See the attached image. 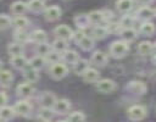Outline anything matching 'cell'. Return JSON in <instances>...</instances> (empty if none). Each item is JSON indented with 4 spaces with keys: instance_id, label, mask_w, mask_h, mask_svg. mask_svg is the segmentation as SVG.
<instances>
[{
    "instance_id": "1",
    "label": "cell",
    "mask_w": 156,
    "mask_h": 122,
    "mask_svg": "<svg viewBox=\"0 0 156 122\" xmlns=\"http://www.w3.org/2000/svg\"><path fill=\"white\" fill-rule=\"evenodd\" d=\"M129 52V43L124 40H116L110 45V54L115 59H122Z\"/></svg>"
},
{
    "instance_id": "2",
    "label": "cell",
    "mask_w": 156,
    "mask_h": 122,
    "mask_svg": "<svg viewBox=\"0 0 156 122\" xmlns=\"http://www.w3.org/2000/svg\"><path fill=\"white\" fill-rule=\"evenodd\" d=\"M67 73H68V68L65 62H57V63L50 65L49 74L51 76V78L58 81V79H62L63 77H66Z\"/></svg>"
},
{
    "instance_id": "3",
    "label": "cell",
    "mask_w": 156,
    "mask_h": 122,
    "mask_svg": "<svg viewBox=\"0 0 156 122\" xmlns=\"http://www.w3.org/2000/svg\"><path fill=\"white\" fill-rule=\"evenodd\" d=\"M127 116L130 121H141L146 117V109L141 105H133L128 109Z\"/></svg>"
},
{
    "instance_id": "4",
    "label": "cell",
    "mask_w": 156,
    "mask_h": 122,
    "mask_svg": "<svg viewBox=\"0 0 156 122\" xmlns=\"http://www.w3.org/2000/svg\"><path fill=\"white\" fill-rule=\"evenodd\" d=\"M116 88H117L116 82L112 81V79H108V78L99 79L96 82V89H98V92L104 93V94H110V93L115 92Z\"/></svg>"
},
{
    "instance_id": "5",
    "label": "cell",
    "mask_w": 156,
    "mask_h": 122,
    "mask_svg": "<svg viewBox=\"0 0 156 122\" xmlns=\"http://www.w3.org/2000/svg\"><path fill=\"white\" fill-rule=\"evenodd\" d=\"M54 34L57 39L69 40L73 37V30L71 29V27H68L66 24H60V26L54 28Z\"/></svg>"
},
{
    "instance_id": "6",
    "label": "cell",
    "mask_w": 156,
    "mask_h": 122,
    "mask_svg": "<svg viewBox=\"0 0 156 122\" xmlns=\"http://www.w3.org/2000/svg\"><path fill=\"white\" fill-rule=\"evenodd\" d=\"M13 110H15L16 115L22 116V117H27L32 112V105L27 100H20L13 105Z\"/></svg>"
},
{
    "instance_id": "7",
    "label": "cell",
    "mask_w": 156,
    "mask_h": 122,
    "mask_svg": "<svg viewBox=\"0 0 156 122\" xmlns=\"http://www.w3.org/2000/svg\"><path fill=\"white\" fill-rule=\"evenodd\" d=\"M107 61H108L107 55H106L104 51H101V50L94 51V52L91 54V56H90V62H91L93 65L98 66V67H104V66H106Z\"/></svg>"
},
{
    "instance_id": "8",
    "label": "cell",
    "mask_w": 156,
    "mask_h": 122,
    "mask_svg": "<svg viewBox=\"0 0 156 122\" xmlns=\"http://www.w3.org/2000/svg\"><path fill=\"white\" fill-rule=\"evenodd\" d=\"M154 16H155L154 10L150 9L149 6H140V7L136 10V12H135V18L140 20L141 22H147V21H150Z\"/></svg>"
},
{
    "instance_id": "9",
    "label": "cell",
    "mask_w": 156,
    "mask_h": 122,
    "mask_svg": "<svg viewBox=\"0 0 156 122\" xmlns=\"http://www.w3.org/2000/svg\"><path fill=\"white\" fill-rule=\"evenodd\" d=\"M126 88H127V90H129L130 93L136 94V95H144L146 93V85H145V83H143L140 81H130Z\"/></svg>"
},
{
    "instance_id": "10",
    "label": "cell",
    "mask_w": 156,
    "mask_h": 122,
    "mask_svg": "<svg viewBox=\"0 0 156 122\" xmlns=\"http://www.w3.org/2000/svg\"><path fill=\"white\" fill-rule=\"evenodd\" d=\"M16 93H17L18 96L26 99V98H29V96L33 95V93H34V87H33L32 83H28V82H26V83H21V84L17 85V88H16Z\"/></svg>"
},
{
    "instance_id": "11",
    "label": "cell",
    "mask_w": 156,
    "mask_h": 122,
    "mask_svg": "<svg viewBox=\"0 0 156 122\" xmlns=\"http://www.w3.org/2000/svg\"><path fill=\"white\" fill-rule=\"evenodd\" d=\"M52 109H54L55 113L65 115V113H67V112L69 111V109H71V102H69V100H67V99H57Z\"/></svg>"
},
{
    "instance_id": "12",
    "label": "cell",
    "mask_w": 156,
    "mask_h": 122,
    "mask_svg": "<svg viewBox=\"0 0 156 122\" xmlns=\"http://www.w3.org/2000/svg\"><path fill=\"white\" fill-rule=\"evenodd\" d=\"M61 13H62V11L58 6H50L44 10V17L46 21H50V22L58 20L61 17Z\"/></svg>"
},
{
    "instance_id": "13",
    "label": "cell",
    "mask_w": 156,
    "mask_h": 122,
    "mask_svg": "<svg viewBox=\"0 0 156 122\" xmlns=\"http://www.w3.org/2000/svg\"><path fill=\"white\" fill-rule=\"evenodd\" d=\"M28 62H29V61L26 59L24 55L11 56V59H10V63H11V66H12L13 68H16V70H22V71H23L26 67L29 66Z\"/></svg>"
},
{
    "instance_id": "14",
    "label": "cell",
    "mask_w": 156,
    "mask_h": 122,
    "mask_svg": "<svg viewBox=\"0 0 156 122\" xmlns=\"http://www.w3.org/2000/svg\"><path fill=\"white\" fill-rule=\"evenodd\" d=\"M39 100H40V104H41L43 107H51L52 109L57 99H56V96L51 92H44L40 95Z\"/></svg>"
},
{
    "instance_id": "15",
    "label": "cell",
    "mask_w": 156,
    "mask_h": 122,
    "mask_svg": "<svg viewBox=\"0 0 156 122\" xmlns=\"http://www.w3.org/2000/svg\"><path fill=\"white\" fill-rule=\"evenodd\" d=\"M10 10H11V12H12L15 16H22L23 13H26V12L28 11V5H27V2L18 0V1L12 2Z\"/></svg>"
},
{
    "instance_id": "16",
    "label": "cell",
    "mask_w": 156,
    "mask_h": 122,
    "mask_svg": "<svg viewBox=\"0 0 156 122\" xmlns=\"http://www.w3.org/2000/svg\"><path fill=\"white\" fill-rule=\"evenodd\" d=\"M134 2H135V0H117L116 9L118 12L126 15V13H129V11L133 9Z\"/></svg>"
},
{
    "instance_id": "17",
    "label": "cell",
    "mask_w": 156,
    "mask_h": 122,
    "mask_svg": "<svg viewBox=\"0 0 156 122\" xmlns=\"http://www.w3.org/2000/svg\"><path fill=\"white\" fill-rule=\"evenodd\" d=\"M29 39L30 41L35 43V44H41V43H46L48 39V34L45 30L43 29H35L29 34Z\"/></svg>"
},
{
    "instance_id": "18",
    "label": "cell",
    "mask_w": 156,
    "mask_h": 122,
    "mask_svg": "<svg viewBox=\"0 0 156 122\" xmlns=\"http://www.w3.org/2000/svg\"><path fill=\"white\" fill-rule=\"evenodd\" d=\"M88 18H89L90 24H93V26H99V24H101V23L105 21L104 12L100 11V10L90 11V12L88 13Z\"/></svg>"
},
{
    "instance_id": "19",
    "label": "cell",
    "mask_w": 156,
    "mask_h": 122,
    "mask_svg": "<svg viewBox=\"0 0 156 122\" xmlns=\"http://www.w3.org/2000/svg\"><path fill=\"white\" fill-rule=\"evenodd\" d=\"M138 52L140 54V55H143V56H147V55H151L152 54V51L155 50V48H154V44L151 43V41H149V40H144V41H140L139 44H138Z\"/></svg>"
},
{
    "instance_id": "20",
    "label": "cell",
    "mask_w": 156,
    "mask_h": 122,
    "mask_svg": "<svg viewBox=\"0 0 156 122\" xmlns=\"http://www.w3.org/2000/svg\"><path fill=\"white\" fill-rule=\"evenodd\" d=\"M82 77H83V79H84V82H87V83H96V82L99 81L100 73H99L98 70H95V68H93V67H89V68L84 72V74H83Z\"/></svg>"
},
{
    "instance_id": "21",
    "label": "cell",
    "mask_w": 156,
    "mask_h": 122,
    "mask_svg": "<svg viewBox=\"0 0 156 122\" xmlns=\"http://www.w3.org/2000/svg\"><path fill=\"white\" fill-rule=\"evenodd\" d=\"M119 35H121L122 40H124L127 43H130V41H134L136 39L138 33L134 28H123V29H121Z\"/></svg>"
},
{
    "instance_id": "22",
    "label": "cell",
    "mask_w": 156,
    "mask_h": 122,
    "mask_svg": "<svg viewBox=\"0 0 156 122\" xmlns=\"http://www.w3.org/2000/svg\"><path fill=\"white\" fill-rule=\"evenodd\" d=\"M79 54L74 50H66L63 54H62V61L65 63H68V65H74L78 60H79Z\"/></svg>"
},
{
    "instance_id": "23",
    "label": "cell",
    "mask_w": 156,
    "mask_h": 122,
    "mask_svg": "<svg viewBox=\"0 0 156 122\" xmlns=\"http://www.w3.org/2000/svg\"><path fill=\"white\" fill-rule=\"evenodd\" d=\"M22 74H23V78L26 79V82H28V83H35L39 79L38 71L34 70V68H32V67H29V66L23 70V73Z\"/></svg>"
},
{
    "instance_id": "24",
    "label": "cell",
    "mask_w": 156,
    "mask_h": 122,
    "mask_svg": "<svg viewBox=\"0 0 156 122\" xmlns=\"http://www.w3.org/2000/svg\"><path fill=\"white\" fill-rule=\"evenodd\" d=\"M74 21V24L77 26L78 29H85L90 26V22H89V18H88V15H84V13H79L77 16H74L73 18Z\"/></svg>"
},
{
    "instance_id": "25",
    "label": "cell",
    "mask_w": 156,
    "mask_h": 122,
    "mask_svg": "<svg viewBox=\"0 0 156 122\" xmlns=\"http://www.w3.org/2000/svg\"><path fill=\"white\" fill-rule=\"evenodd\" d=\"M107 34H108L107 27H106V26H101V24L94 26V28H93V30H91V37H93V39H98V40L104 39L105 37H107Z\"/></svg>"
},
{
    "instance_id": "26",
    "label": "cell",
    "mask_w": 156,
    "mask_h": 122,
    "mask_svg": "<svg viewBox=\"0 0 156 122\" xmlns=\"http://www.w3.org/2000/svg\"><path fill=\"white\" fill-rule=\"evenodd\" d=\"M89 68V61L85 59H79L74 65H73V72L78 76H83L84 72Z\"/></svg>"
},
{
    "instance_id": "27",
    "label": "cell",
    "mask_w": 156,
    "mask_h": 122,
    "mask_svg": "<svg viewBox=\"0 0 156 122\" xmlns=\"http://www.w3.org/2000/svg\"><path fill=\"white\" fill-rule=\"evenodd\" d=\"M156 32V27L152 22L147 21V22H143L139 27V33L143 34V35H146V37H150L154 33Z\"/></svg>"
},
{
    "instance_id": "28",
    "label": "cell",
    "mask_w": 156,
    "mask_h": 122,
    "mask_svg": "<svg viewBox=\"0 0 156 122\" xmlns=\"http://www.w3.org/2000/svg\"><path fill=\"white\" fill-rule=\"evenodd\" d=\"M13 81L12 72L9 70H0V85L1 87H10Z\"/></svg>"
},
{
    "instance_id": "29",
    "label": "cell",
    "mask_w": 156,
    "mask_h": 122,
    "mask_svg": "<svg viewBox=\"0 0 156 122\" xmlns=\"http://www.w3.org/2000/svg\"><path fill=\"white\" fill-rule=\"evenodd\" d=\"M27 5H28V10L32 11V12H35V13L41 12L46 9L44 0H29L27 2Z\"/></svg>"
},
{
    "instance_id": "30",
    "label": "cell",
    "mask_w": 156,
    "mask_h": 122,
    "mask_svg": "<svg viewBox=\"0 0 156 122\" xmlns=\"http://www.w3.org/2000/svg\"><path fill=\"white\" fill-rule=\"evenodd\" d=\"M51 48L54 51L58 52V54H63L66 50H68V44H67V40H63V39H55L54 43L51 44Z\"/></svg>"
},
{
    "instance_id": "31",
    "label": "cell",
    "mask_w": 156,
    "mask_h": 122,
    "mask_svg": "<svg viewBox=\"0 0 156 122\" xmlns=\"http://www.w3.org/2000/svg\"><path fill=\"white\" fill-rule=\"evenodd\" d=\"M7 51L11 56H18V55H23V51H24V46L23 44L21 43H10L9 46H7Z\"/></svg>"
},
{
    "instance_id": "32",
    "label": "cell",
    "mask_w": 156,
    "mask_h": 122,
    "mask_svg": "<svg viewBox=\"0 0 156 122\" xmlns=\"http://www.w3.org/2000/svg\"><path fill=\"white\" fill-rule=\"evenodd\" d=\"M28 63H29V67H32V68L39 71V70H41V68L45 66L46 60H45V57H43V56L35 55V56H33V57L29 60Z\"/></svg>"
},
{
    "instance_id": "33",
    "label": "cell",
    "mask_w": 156,
    "mask_h": 122,
    "mask_svg": "<svg viewBox=\"0 0 156 122\" xmlns=\"http://www.w3.org/2000/svg\"><path fill=\"white\" fill-rule=\"evenodd\" d=\"M15 115H16V112H15L13 107L7 106V105L0 107V120H2V121H10V120H12L15 117Z\"/></svg>"
},
{
    "instance_id": "34",
    "label": "cell",
    "mask_w": 156,
    "mask_h": 122,
    "mask_svg": "<svg viewBox=\"0 0 156 122\" xmlns=\"http://www.w3.org/2000/svg\"><path fill=\"white\" fill-rule=\"evenodd\" d=\"M134 22H135V16L129 15V13H126V15H123L121 17V20H119L118 23H119L121 28L123 29V28H133Z\"/></svg>"
},
{
    "instance_id": "35",
    "label": "cell",
    "mask_w": 156,
    "mask_h": 122,
    "mask_svg": "<svg viewBox=\"0 0 156 122\" xmlns=\"http://www.w3.org/2000/svg\"><path fill=\"white\" fill-rule=\"evenodd\" d=\"M54 115H55V111L51 107H41L38 112V117L43 121H51Z\"/></svg>"
},
{
    "instance_id": "36",
    "label": "cell",
    "mask_w": 156,
    "mask_h": 122,
    "mask_svg": "<svg viewBox=\"0 0 156 122\" xmlns=\"http://www.w3.org/2000/svg\"><path fill=\"white\" fill-rule=\"evenodd\" d=\"M13 38L17 43H21V44H24L27 41H29V34L24 30V29H16L13 32Z\"/></svg>"
},
{
    "instance_id": "37",
    "label": "cell",
    "mask_w": 156,
    "mask_h": 122,
    "mask_svg": "<svg viewBox=\"0 0 156 122\" xmlns=\"http://www.w3.org/2000/svg\"><path fill=\"white\" fill-rule=\"evenodd\" d=\"M50 51H52V48H51V45L48 44V43L37 44V46H35V52H37V55H39V56L46 57V55H48Z\"/></svg>"
},
{
    "instance_id": "38",
    "label": "cell",
    "mask_w": 156,
    "mask_h": 122,
    "mask_svg": "<svg viewBox=\"0 0 156 122\" xmlns=\"http://www.w3.org/2000/svg\"><path fill=\"white\" fill-rule=\"evenodd\" d=\"M12 23L15 24L16 29H26L29 26V20L24 16H16Z\"/></svg>"
},
{
    "instance_id": "39",
    "label": "cell",
    "mask_w": 156,
    "mask_h": 122,
    "mask_svg": "<svg viewBox=\"0 0 156 122\" xmlns=\"http://www.w3.org/2000/svg\"><path fill=\"white\" fill-rule=\"evenodd\" d=\"M79 48L84 51H88V50H91L94 48V39L93 37H89V35H85L79 43H78Z\"/></svg>"
},
{
    "instance_id": "40",
    "label": "cell",
    "mask_w": 156,
    "mask_h": 122,
    "mask_svg": "<svg viewBox=\"0 0 156 122\" xmlns=\"http://www.w3.org/2000/svg\"><path fill=\"white\" fill-rule=\"evenodd\" d=\"M45 60H46V62H49L50 65H52V63H57V62H61V60H62V55L52 50V51H50V52L46 55Z\"/></svg>"
},
{
    "instance_id": "41",
    "label": "cell",
    "mask_w": 156,
    "mask_h": 122,
    "mask_svg": "<svg viewBox=\"0 0 156 122\" xmlns=\"http://www.w3.org/2000/svg\"><path fill=\"white\" fill-rule=\"evenodd\" d=\"M67 121L68 122H84L85 121V115L80 111H74V112L68 115Z\"/></svg>"
},
{
    "instance_id": "42",
    "label": "cell",
    "mask_w": 156,
    "mask_h": 122,
    "mask_svg": "<svg viewBox=\"0 0 156 122\" xmlns=\"http://www.w3.org/2000/svg\"><path fill=\"white\" fill-rule=\"evenodd\" d=\"M12 24V18L5 13H0V30L7 29Z\"/></svg>"
},
{
    "instance_id": "43",
    "label": "cell",
    "mask_w": 156,
    "mask_h": 122,
    "mask_svg": "<svg viewBox=\"0 0 156 122\" xmlns=\"http://www.w3.org/2000/svg\"><path fill=\"white\" fill-rule=\"evenodd\" d=\"M85 35H87V34L84 33V30H83V29H77L76 32H73V37H72V39L78 44V43H79V41H80Z\"/></svg>"
},
{
    "instance_id": "44",
    "label": "cell",
    "mask_w": 156,
    "mask_h": 122,
    "mask_svg": "<svg viewBox=\"0 0 156 122\" xmlns=\"http://www.w3.org/2000/svg\"><path fill=\"white\" fill-rule=\"evenodd\" d=\"M6 102H7V95L4 92H0V107L6 106Z\"/></svg>"
},
{
    "instance_id": "45",
    "label": "cell",
    "mask_w": 156,
    "mask_h": 122,
    "mask_svg": "<svg viewBox=\"0 0 156 122\" xmlns=\"http://www.w3.org/2000/svg\"><path fill=\"white\" fill-rule=\"evenodd\" d=\"M140 6H149L154 0H135Z\"/></svg>"
},
{
    "instance_id": "46",
    "label": "cell",
    "mask_w": 156,
    "mask_h": 122,
    "mask_svg": "<svg viewBox=\"0 0 156 122\" xmlns=\"http://www.w3.org/2000/svg\"><path fill=\"white\" fill-rule=\"evenodd\" d=\"M152 62H154V65H156V52H155V55L152 56Z\"/></svg>"
},
{
    "instance_id": "47",
    "label": "cell",
    "mask_w": 156,
    "mask_h": 122,
    "mask_svg": "<svg viewBox=\"0 0 156 122\" xmlns=\"http://www.w3.org/2000/svg\"><path fill=\"white\" fill-rule=\"evenodd\" d=\"M154 48H155V50H156V41L154 43Z\"/></svg>"
},
{
    "instance_id": "48",
    "label": "cell",
    "mask_w": 156,
    "mask_h": 122,
    "mask_svg": "<svg viewBox=\"0 0 156 122\" xmlns=\"http://www.w3.org/2000/svg\"><path fill=\"white\" fill-rule=\"evenodd\" d=\"M40 122H50V121H43V120H40Z\"/></svg>"
},
{
    "instance_id": "49",
    "label": "cell",
    "mask_w": 156,
    "mask_h": 122,
    "mask_svg": "<svg viewBox=\"0 0 156 122\" xmlns=\"http://www.w3.org/2000/svg\"><path fill=\"white\" fill-rule=\"evenodd\" d=\"M154 13H155V17H156V9L154 10Z\"/></svg>"
},
{
    "instance_id": "50",
    "label": "cell",
    "mask_w": 156,
    "mask_h": 122,
    "mask_svg": "<svg viewBox=\"0 0 156 122\" xmlns=\"http://www.w3.org/2000/svg\"><path fill=\"white\" fill-rule=\"evenodd\" d=\"M57 122H68V121H57Z\"/></svg>"
},
{
    "instance_id": "51",
    "label": "cell",
    "mask_w": 156,
    "mask_h": 122,
    "mask_svg": "<svg viewBox=\"0 0 156 122\" xmlns=\"http://www.w3.org/2000/svg\"><path fill=\"white\" fill-rule=\"evenodd\" d=\"M1 65H2V63H1V60H0V67H1Z\"/></svg>"
}]
</instances>
